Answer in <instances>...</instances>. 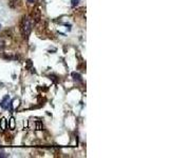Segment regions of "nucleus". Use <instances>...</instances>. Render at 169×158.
<instances>
[{"label": "nucleus", "mask_w": 169, "mask_h": 158, "mask_svg": "<svg viewBox=\"0 0 169 158\" xmlns=\"http://www.w3.org/2000/svg\"><path fill=\"white\" fill-rule=\"evenodd\" d=\"M29 3H34V0H28Z\"/></svg>", "instance_id": "nucleus-12"}, {"label": "nucleus", "mask_w": 169, "mask_h": 158, "mask_svg": "<svg viewBox=\"0 0 169 158\" xmlns=\"http://www.w3.org/2000/svg\"><path fill=\"white\" fill-rule=\"evenodd\" d=\"M4 48H6V44H4L3 40H0V52H3Z\"/></svg>", "instance_id": "nucleus-7"}, {"label": "nucleus", "mask_w": 169, "mask_h": 158, "mask_svg": "<svg viewBox=\"0 0 169 158\" xmlns=\"http://www.w3.org/2000/svg\"><path fill=\"white\" fill-rule=\"evenodd\" d=\"M0 157H8V155H6V153H0Z\"/></svg>", "instance_id": "nucleus-11"}, {"label": "nucleus", "mask_w": 169, "mask_h": 158, "mask_svg": "<svg viewBox=\"0 0 169 158\" xmlns=\"http://www.w3.org/2000/svg\"><path fill=\"white\" fill-rule=\"evenodd\" d=\"M72 77H73V79H74L75 81H78V82H81V81H83L80 74L76 73V72H73V73H72Z\"/></svg>", "instance_id": "nucleus-3"}, {"label": "nucleus", "mask_w": 169, "mask_h": 158, "mask_svg": "<svg viewBox=\"0 0 169 158\" xmlns=\"http://www.w3.org/2000/svg\"><path fill=\"white\" fill-rule=\"evenodd\" d=\"M31 68H32V61L28 60L27 61V69H31Z\"/></svg>", "instance_id": "nucleus-10"}, {"label": "nucleus", "mask_w": 169, "mask_h": 158, "mask_svg": "<svg viewBox=\"0 0 169 158\" xmlns=\"http://www.w3.org/2000/svg\"><path fill=\"white\" fill-rule=\"evenodd\" d=\"M31 31H32V21L29 17H23L21 22V32L23 36H29Z\"/></svg>", "instance_id": "nucleus-1"}, {"label": "nucleus", "mask_w": 169, "mask_h": 158, "mask_svg": "<svg viewBox=\"0 0 169 158\" xmlns=\"http://www.w3.org/2000/svg\"><path fill=\"white\" fill-rule=\"evenodd\" d=\"M36 130H42V123L40 121L36 122Z\"/></svg>", "instance_id": "nucleus-9"}, {"label": "nucleus", "mask_w": 169, "mask_h": 158, "mask_svg": "<svg viewBox=\"0 0 169 158\" xmlns=\"http://www.w3.org/2000/svg\"><path fill=\"white\" fill-rule=\"evenodd\" d=\"M10 128H11L12 130L15 128V119H14V118L10 119Z\"/></svg>", "instance_id": "nucleus-6"}, {"label": "nucleus", "mask_w": 169, "mask_h": 158, "mask_svg": "<svg viewBox=\"0 0 169 158\" xmlns=\"http://www.w3.org/2000/svg\"><path fill=\"white\" fill-rule=\"evenodd\" d=\"M34 13H35V16H34V19H35V21L36 22H38L39 20H40V18H41V16H40V11L37 9V10H35L34 11Z\"/></svg>", "instance_id": "nucleus-4"}, {"label": "nucleus", "mask_w": 169, "mask_h": 158, "mask_svg": "<svg viewBox=\"0 0 169 158\" xmlns=\"http://www.w3.org/2000/svg\"><path fill=\"white\" fill-rule=\"evenodd\" d=\"M0 30H1V24H0Z\"/></svg>", "instance_id": "nucleus-13"}, {"label": "nucleus", "mask_w": 169, "mask_h": 158, "mask_svg": "<svg viewBox=\"0 0 169 158\" xmlns=\"http://www.w3.org/2000/svg\"><path fill=\"white\" fill-rule=\"evenodd\" d=\"M80 0H71V4H72V7H76V6H78V3H79Z\"/></svg>", "instance_id": "nucleus-8"}, {"label": "nucleus", "mask_w": 169, "mask_h": 158, "mask_svg": "<svg viewBox=\"0 0 169 158\" xmlns=\"http://www.w3.org/2000/svg\"><path fill=\"white\" fill-rule=\"evenodd\" d=\"M0 106H1L2 109H6V110H10V111L13 110V101L10 99L9 95H7L6 97L1 100V102H0Z\"/></svg>", "instance_id": "nucleus-2"}, {"label": "nucleus", "mask_w": 169, "mask_h": 158, "mask_svg": "<svg viewBox=\"0 0 169 158\" xmlns=\"http://www.w3.org/2000/svg\"><path fill=\"white\" fill-rule=\"evenodd\" d=\"M0 128H1V130L7 129V119L6 118H2L0 120Z\"/></svg>", "instance_id": "nucleus-5"}]
</instances>
